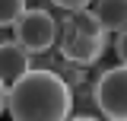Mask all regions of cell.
<instances>
[{
  "mask_svg": "<svg viewBox=\"0 0 127 121\" xmlns=\"http://www.w3.org/2000/svg\"><path fill=\"white\" fill-rule=\"evenodd\" d=\"M95 108L108 121H127V67H111L95 83Z\"/></svg>",
  "mask_w": 127,
  "mask_h": 121,
  "instance_id": "277c9868",
  "label": "cell"
},
{
  "mask_svg": "<svg viewBox=\"0 0 127 121\" xmlns=\"http://www.w3.org/2000/svg\"><path fill=\"white\" fill-rule=\"evenodd\" d=\"M32 67V54L19 42H0V80L10 86Z\"/></svg>",
  "mask_w": 127,
  "mask_h": 121,
  "instance_id": "5b68a950",
  "label": "cell"
},
{
  "mask_svg": "<svg viewBox=\"0 0 127 121\" xmlns=\"http://www.w3.org/2000/svg\"><path fill=\"white\" fill-rule=\"evenodd\" d=\"M95 19L105 35H118L127 29V0H95Z\"/></svg>",
  "mask_w": 127,
  "mask_h": 121,
  "instance_id": "8992f818",
  "label": "cell"
},
{
  "mask_svg": "<svg viewBox=\"0 0 127 121\" xmlns=\"http://www.w3.org/2000/svg\"><path fill=\"white\" fill-rule=\"evenodd\" d=\"M57 51L61 58H67L73 67H92L105 51V35H83L70 26V19L64 16L57 22Z\"/></svg>",
  "mask_w": 127,
  "mask_h": 121,
  "instance_id": "3957f363",
  "label": "cell"
},
{
  "mask_svg": "<svg viewBox=\"0 0 127 121\" xmlns=\"http://www.w3.org/2000/svg\"><path fill=\"white\" fill-rule=\"evenodd\" d=\"M6 89H10V86H6V83L0 80V115L6 112Z\"/></svg>",
  "mask_w": 127,
  "mask_h": 121,
  "instance_id": "30bf717a",
  "label": "cell"
},
{
  "mask_svg": "<svg viewBox=\"0 0 127 121\" xmlns=\"http://www.w3.org/2000/svg\"><path fill=\"white\" fill-rule=\"evenodd\" d=\"M114 48H118V60L127 67V29L118 32V42H114Z\"/></svg>",
  "mask_w": 127,
  "mask_h": 121,
  "instance_id": "ba28073f",
  "label": "cell"
},
{
  "mask_svg": "<svg viewBox=\"0 0 127 121\" xmlns=\"http://www.w3.org/2000/svg\"><path fill=\"white\" fill-rule=\"evenodd\" d=\"M6 115L13 121H64L73 115L70 83L54 70L29 67L6 89Z\"/></svg>",
  "mask_w": 127,
  "mask_h": 121,
  "instance_id": "6da1fadb",
  "label": "cell"
},
{
  "mask_svg": "<svg viewBox=\"0 0 127 121\" xmlns=\"http://www.w3.org/2000/svg\"><path fill=\"white\" fill-rule=\"evenodd\" d=\"M16 42L26 48L29 54H45L57 42V19L48 10H22V16L13 22Z\"/></svg>",
  "mask_w": 127,
  "mask_h": 121,
  "instance_id": "7a4b0ae2",
  "label": "cell"
},
{
  "mask_svg": "<svg viewBox=\"0 0 127 121\" xmlns=\"http://www.w3.org/2000/svg\"><path fill=\"white\" fill-rule=\"evenodd\" d=\"M54 6H61V10H83V6H89L92 0H51Z\"/></svg>",
  "mask_w": 127,
  "mask_h": 121,
  "instance_id": "9c48e42d",
  "label": "cell"
},
{
  "mask_svg": "<svg viewBox=\"0 0 127 121\" xmlns=\"http://www.w3.org/2000/svg\"><path fill=\"white\" fill-rule=\"evenodd\" d=\"M26 10V0H0V29L3 26H13L16 19Z\"/></svg>",
  "mask_w": 127,
  "mask_h": 121,
  "instance_id": "52a82bcc",
  "label": "cell"
}]
</instances>
